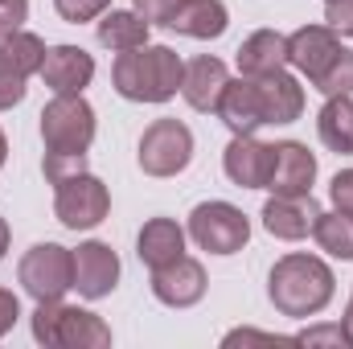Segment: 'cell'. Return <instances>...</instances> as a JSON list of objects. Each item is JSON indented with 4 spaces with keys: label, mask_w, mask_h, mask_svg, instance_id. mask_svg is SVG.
<instances>
[{
    "label": "cell",
    "mask_w": 353,
    "mask_h": 349,
    "mask_svg": "<svg viewBox=\"0 0 353 349\" xmlns=\"http://www.w3.org/2000/svg\"><path fill=\"white\" fill-rule=\"evenodd\" d=\"M41 140H46V177L62 181L83 173V161L94 140V111L83 94H54L41 111Z\"/></svg>",
    "instance_id": "6da1fadb"
},
{
    "label": "cell",
    "mask_w": 353,
    "mask_h": 349,
    "mask_svg": "<svg viewBox=\"0 0 353 349\" xmlns=\"http://www.w3.org/2000/svg\"><path fill=\"white\" fill-rule=\"evenodd\" d=\"M185 79V62L169 46H136L115 58L111 83L132 103H169Z\"/></svg>",
    "instance_id": "7a4b0ae2"
},
{
    "label": "cell",
    "mask_w": 353,
    "mask_h": 349,
    "mask_svg": "<svg viewBox=\"0 0 353 349\" xmlns=\"http://www.w3.org/2000/svg\"><path fill=\"white\" fill-rule=\"evenodd\" d=\"M267 296L283 317H316L333 300V271L316 255H283L267 275Z\"/></svg>",
    "instance_id": "3957f363"
},
{
    "label": "cell",
    "mask_w": 353,
    "mask_h": 349,
    "mask_svg": "<svg viewBox=\"0 0 353 349\" xmlns=\"http://www.w3.org/2000/svg\"><path fill=\"white\" fill-rule=\"evenodd\" d=\"M33 337L41 346H111V329L87 312V308H70L62 300H37L33 308Z\"/></svg>",
    "instance_id": "277c9868"
},
{
    "label": "cell",
    "mask_w": 353,
    "mask_h": 349,
    "mask_svg": "<svg viewBox=\"0 0 353 349\" xmlns=\"http://www.w3.org/2000/svg\"><path fill=\"white\" fill-rule=\"evenodd\" d=\"M111 210V193L94 173H70L54 181V214L66 230H90L107 218Z\"/></svg>",
    "instance_id": "5b68a950"
},
{
    "label": "cell",
    "mask_w": 353,
    "mask_h": 349,
    "mask_svg": "<svg viewBox=\"0 0 353 349\" xmlns=\"http://www.w3.org/2000/svg\"><path fill=\"white\" fill-rule=\"evenodd\" d=\"M189 235L201 251L210 255H234L247 247L251 239V222L239 206L230 201H201L193 214H189Z\"/></svg>",
    "instance_id": "8992f818"
},
{
    "label": "cell",
    "mask_w": 353,
    "mask_h": 349,
    "mask_svg": "<svg viewBox=\"0 0 353 349\" xmlns=\"http://www.w3.org/2000/svg\"><path fill=\"white\" fill-rule=\"evenodd\" d=\"M17 279L33 300H62L74 288V255L58 243H37L25 251Z\"/></svg>",
    "instance_id": "52a82bcc"
},
{
    "label": "cell",
    "mask_w": 353,
    "mask_h": 349,
    "mask_svg": "<svg viewBox=\"0 0 353 349\" xmlns=\"http://www.w3.org/2000/svg\"><path fill=\"white\" fill-rule=\"evenodd\" d=\"M46 46L41 37L17 29V33H0V111L17 107L25 99V83L29 74H41V62H46Z\"/></svg>",
    "instance_id": "ba28073f"
},
{
    "label": "cell",
    "mask_w": 353,
    "mask_h": 349,
    "mask_svg": "<svg viewBox=\"0 0 353 349\" xmlns=\"http://www.w3.org/2000/svg\"><path fill=\"white\" fill-rule=\"evenodd\" d=\"M193 161V132L181 119H157L140 136V169L148 177H176Z\"/></svg>",
    "instance_id": "9c48e42d"
},
{
    "label": "cell",
    "mask_w": 353,
    "mask_h": 349,
    "mask_svg": "<svg viewBox=\"0 0 353 349\" xmlns=\"http://www.w3.org/2000/svg\"><path fill=\"white\" fill-rule=\"evenodd\" d=\"M341 50H345L341 37H337L329 25H304V29H296V33L288 37V62H292L300 74H308L312 83L337 62Z\"/></svg>",
    "instance_id": "30bf717a"
},
{
    "label": "cell",
    "mask_w": 353,
    "mask_h": 349,
    "mask_svg": "<svg viewBox=\"0 0 353 349\" xmlns=\"http://www.w3.org/2000/svg\"><path fill=\"white\" fill-rule=\"evenodd\" d=\"M316 214H321V206L312 193H271V201L263 206V226L267 235L296 243V239L312 235Z\"/></svg>",
    "instance_id": "8fae6325"
},
{
    "label": "cell",
    "mask_w": 353,
    "mask_h": 349,
    "mask_svg": "<svg viewBox=\"0 0 353 349\" xmlns=\"http://www.w3.org/2000/svg\"><path fill=\"white\" fill-rule=\"evenodd\" d=\"M312 181H316V157L300 140L271 144V177H267L271 193H312Z\"/></svg>",
    "instance_id": "7c38bea8"
},
{
    "label": "cell",
    "mask_w": 353,
    "mask_h": 349,
    "mask_svg": "<svg viewBox=\"0 0 353 349\" xmlns=\"http://www.w3.org/2000/svg\"><path fill=\"white\" fill-rule=\"evenodd\" d=\"M152 296H157L161 304H169V308H189V304H197V300L205 296V267L197 259H189V255L157 267V271H152Z\"/></svg>",
    "instance_id": "4fadbf2b"
},
{
    "label": "cell",
    "mask_w": 353,
    "mask_h": 349,
    "mask_svg": "<svg viewBox=\"0 0 353 349\" xmlns=\"http://www.w3.org/2000/svg\"><path fill=\"white\" fill-rule=\"evenodd\" d=\"M218 119L234 132V136H255L267 123L263 115V94H259V79H234L226 83L222 99H218Z\"/></svg>",
    "instance_id": "5bb4252c"
},
{
    "label": "cell",
    "mask_w": 353,
    "mask_h": 349,
    "mask_svg": "<svg viewBox=\"0 0 353 349\" xmlns=\"http://www.w3.org/2000/svg\"><path fill=\"white\" fill-rule=\"evenodd\" d=\"M41 79L54 94H83L94 79V58L83 46H54L41 62Z\"/></svg>",
    "instance_id": "9a60e30c"
},
{
    "label": "cell",
    "mask_w": 353,
    "mask_h": 349,
    "mask_svg": "<svg viewBox=\"0 0 353 349\" xmlns=\"http://www.w3.org/2000/svg\"><path fill=\"white\" fill-rule=\"evenodd\" d=\"M74 255V288L87 296V300H99L107 296L115 283H119V255L107 247V243H83Z\"/></svg>",
    "instance_id": "2e32d148"
},
{
    "label": "cell",
    "mask_w": 353,
    "mask_h": 349,
    "mask_svg": "<svg viewBox=\"0 0 353 349\" xmlns=\"http://www.w3.org/2000/svg\"><path fill=\"white\" fill-rule=\"evenodd\" d=\"M165 29H173L181 37H197V41H210V37H222L230 17H226V4L222 0H181L169 8V17L161 21Z\"/></svg>",
    "instance_id": "e0dca14e"
},
{
    "label": "cell",
    "mask_w": 353,
    "mask_h": 349,
    "mask_svg": "<svg viewBox=\"0 0 353 349\" xmlns=\"http://www.w3.org/2000/svg\"><path fill=\"white\" fill-rule=\"evenodd\" d=\"M222 169H226V177L234 185H243V189H267V177H271V144H259L255 136H234L226 144Z\"/></svg>",
    "instance_id": "ac0fdd59"
},
{
    "label": "cell",
    "mask_w": 353,
    "mask_h": 349,
    "mask_svg": "<svg viewBox=\"0 0 353 349\" xmlns=\"http://www.w3.org/2000/svg\"><path fill=\"white\" fill-rule=\"evenodd\" d=\"M230 83V74H226V66L218 62V58H193V62H185V79H181V94H185V103L193 107V111H218V99H222V90Z\"/></svg>",
    "instance_id": "d6986e66"
},
{
    "label": "cell",
    "mask_w": 353,
    "mask_h": 349,
    "mask_svg": "<svg viewBox=\"0 0 353 349\" xmlns=\"http://www.w3.org/2000/svg\"><path fill=\"white\" fill-rule=\"evenodd\" d=\"M283 62H288V37L275 29H259L239 46V74H247V79L275 74V70H283Z\"/></svg>",
    "instance_id": "ffe728a7"
},
{
    "label": "cell",
    "mask_w": 353,
    "mask_h": 349,
    "mask_svg": "<svg viewBox=\"0 0 353 349\" xmlns=\"http://www.w3.org/2000/svg\"><path fill=\"white\" fill-rule=\"evenodd\" d=\"M136 255L144 267H165V263H173L185 255V230L176 226L173 218H152V222H144V230H140V239H136Z\"/></svg>",
    "instance_id": "44dd1931"
},
{
    "label": "cell",
    "mask_w": 353,
    "mask_h": 349,
    "mask_svg": "<svg viewBox=\"0 0 353 349\" xmlns=\"http://www.w3.org/2000/svg\"><path fill=\"white\" fill-rule=\"evenodd\" d=\"M259 94H263L267 123H292V119H300V111H304V87H300L288 70L263 74V79H259Z\"/></svg>",
    "instance_id": "7402d4cb"
},
{
    "label": "cell",
    "mask_w": 353,
    "mask_h": 349,
    "mask_svg": "<svg viewBox=\"0 0 353 349\" xmlns=\"http://www.w3.org/2000/svg\"><path fill=\"white\" fill-rule=\"evenodd\" d=\"M316 132L325 140V148L341 152V157H353V99L350 94H333L321 115H316Z\"/></svg>",
    "instance_id": "603a6c76"
},
{
    "label": "cell",
    "mask_w": 353,
    "mask_h": 349,
    "mask_svg": "<svg viewBox=\"0 0 353 349\" xmlns=\"http://www.w3.org/2000/svg\"><path fill=\"white\" fill-rule=\"evenodd\" d=\"M148 29H152V25H148L136 8H132V12H123V8L115 12V8H111V12L99 21V46H107V50H119V54H123V50L148 46Z\"/></svg>",
    "instance_id": "cb8c5ba5"
},
{
    "label": "cell",
    "mask_w": 353,
    "mask_h": 349,
    "mask_svg": "<svg viewBox=\"0 0 353 349\" xmlns=\"http://www.w3.org/2000/svg\"><path fill=\"white\" fill-rule=\"evenodd\" d=\"M321 251H329L333 259H353V218L350 214H316V226H312Z\"/></svg>",
    "instance_id": "d4e9b609"
},
{
    "label": "cell",
    "mask_w": 353,
    "mask_h": 349,
    "mask_svg": "<svg viewBox=\"0 0 353 349\" xmlns=\"http://www.w3.org/2000/svg\"><path fill=\"white\" fill-rule=\"evenodd\" d=\"M312 87L321 90V94H329V99H333V94H353V50H341L337 62H333Z\"/></svg>",
    "instance_id": "484cf974"
},
{
    "label": "cell",
    "mask_w": 353,
    "mask_h": 349,
    "mask_svg": "<svg viewBox=\"0 0 353 349\" xmlns=\"http://www.w3.org/2000/svg\"><path fill=\"white\" fill-rule=\"evenodd\" d=\"M107 4H111V0H54L58 17L70 21V25H83V21H90V17L107 12Z\"/></svg>",
    "instance_id": "4316f807"
},
{
    "label": "cell",
    "mask_w": 353,
    "mask_h": 349,
    "mask_svg": "<svg viewBox=\"0 0 353 349\" xmlns=\"http://www.w3.org/2000/svg\"><path fill=\"white\" fill-rule=\"evenodd\" d=\"M296 346H353V337L345 325H321V329L296 333Z\"/></svg>",
    "instance_id": "83f0119b"
},
{
    "label": "cell",
    "mask_w": 353,
    "mask_h": 349,
    "mask_svg": "<svg viewBox=\"0 0 353 349\" xmlns=\"http://www.w3.org/2000/svg\"><path fill=\"white\" fill-rule=\"evenodd\" d=\"M222 346H296V337H275V333H259V329H234V333H226Z\"/></svg>",
    "instance_id": "f1b7e54d"
},
{
    "label": "cell",
    "mask_w": 353,
    "mask_h": 349,
    "mask_svg": "<svg viewBox=\"0 0 353 349\" xmlns=\"http://www.w3.org/2000/svg\"><path fill=\"white\" fill-rule=\"evenodd\" d=\"M325 21H329V29H333V33L353 37V0H329Z\"/></svg>",
    "instance_id": "f546056e"
},
{
    "label": "cell",
    "mask_w": 353,
    "mask_h": 349,
    "mask_svg": "<svg viewBox=\"0 0 353 349\" xmlns=\"http://www.w3.org/2000/svg\"><path fill=\"white\" fill-rule=\"evenodd\" d=\"M329 193H333V206H337L341 214H350V218H353V169H341V173L333 177Z\"/></svg>",
    "instance_id": "4dcf8cb0"
},
{
    "label": "cell",
    "mask_w": 353,
    "mask_h": 349,
    "mask_svg": "<svg viewBox=\"0 0 353 349\" xmlns=\"http://www.w3.org/2000/svg\"><path fill=\"white\" fill-rule=\"evenodd\" d=\"M29 17V0H0V33H17Z\"/></svg>",
    "instance_id": "1f68e13d"
},
{
    "label": "cell",
    "mask_w": 353,
    "mask_h": 349,
    "mask_svg": "<svg viewBox=\"0 0 353 349\" xmlns=\"http://www.w3.org/2000/svg\"><path fill=\"white\" fill-rule=\"evenodd\" d=\"M132 4H136V12H140L148 25H161V21L169 17V8L181 4V0H132Z\"/></svg>",
    "instance_id": "d6a6232c"
},
{
    "label": "cell",
    "mask_w": 353,
    "mask_h": 349,
    "mask_svg": "<svg viewBox=\"0 0 353 349\" xmlns=\"http://www.w3.org/2000/svg\"><path fill=\"white\" fill-rule=\"evenodd\" d=\"M17 317H21V304H17V296L0 288V337H4V333L17 325Z\"/></svg>",
    "instance_id": "836d02e7"
},
{
    "label": "cell",
    "mask_w": 353,
    "mask_h": 349,
    "mask_svg": "<svg viewBox=\"0 0 353 349\" xmlns=\"http://www.w3.org/2000/svg\"><path fill=\"white\" fill-rule=\"evenodd\" d=\"M4 251H8V222L0 218V259H4Z\"/></svg>",
    "instance_id": "e575fe53"
},
{
    "label": "cell",
    "mask_w": 353,
    "mask_h": 349,
    "mask_svg": "<svg viewBox=\"0 0 353 349\" xmlns=\"http://www.w3.org/2000/svg\"><path fill=\"white\" fill-rule=\"evenodd\" d=\"M345 329H350V337H353V296H350V308H345Z\"/></svg>",
    "instance_id": "d590c367"
},
{
    "label": "cell",
    "mask_w": 353,
    "mask_h": 349,
    "mask_svg": "<svg viewBox=\"0 0 353 349\" xmlns=\"http://www.w3.org/2000/svg\"><path fill=\"white\" fill-rule=\"evenodd\" d=\"M4 157H8V140H4V132H0V165H4Z\"/></svg>",
    "instance_id": "8d00e7d4"
}]
</instances>
